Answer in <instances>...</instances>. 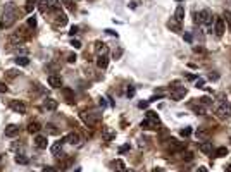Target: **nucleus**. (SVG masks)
Masks as SVG:
<instances>
[{"label":"nucleus","mask_w":231,"mask_h":172,"mask_svg":"<svg viewBox=\"0 0 231 172\" xmlns=\"http://www.w3.org/2000/svg\"><path fill=\"white\" fill-rule=\"evenodd\" d=\"M16 19H18V12H16V9H14V7L5 9L4 16H2V21H0V28H10V26L16 22Z\"/></svg>","instance_id":"obj_1"},{"label":"nucleus","mask_w":231,"mask_h":172,"mask_svg":"<svg viewBox=\"0 0 231 172\" xmlns=\"http://www.w3.org/2000/svg\"><path fill=\"white\" fill-rule=\"evenodd\" d=\"M212 14H210L209 9H204V10H200L198 14H195V22H200V24H205L207 28H209V31H212Z\"/></svg>","instance_id":"obj_2"},{"label":"nucleus","mask_w":231,"mask_h":172,"mask_svg":"<svg viewBox=\"0 0 231 172\" xmlns=\"http://www.w3.org/2000/svg\"><path fill=\"white\" fill-rule=\"evenodd\" d=\"M216 114H217L219 117H231V103L229 102L219 103V107L216 108Z\"/></svg>","instance_id":"obj_3"},{"label":"nucleus","mask_w":231,"mask_h":172,"mask_svg":"<svg viewBox=\"0 0 231 172\" xmlns=\"http://www.w3.org/2000/svg\"><path fill=\"white\" fill-rule=\"evenodd\" d=\"M81 119L85 120V124H88L90 127H93V126L97 124V120H98V115L93 114V112H83V114H81Z\"/></svg>","instance_id":"obj_4"},{"label":"nucleus","mask_w":231,"mask_h":172,"mask_svg":"<svg viewBox=\"0 0 231 172\" xmlns=\"http://www.w3.org/2000/svg\"><path fill=\"white\" fill-rule=\"evenodd\" d=\"M52 10H54V14H55V22H57V24H59V26H64L66 22H67V16H66L64 12H61V10H59V7H57V5H55V7L52 9Z\"/></svg>","instance_id":"obj_5"},{"label":"nucleus","mask_w":231,"mask_h":172,"mask_svg":"<svg viewBox=\"0 0 231 172\" xmlns=\"http://www.w3.org/2000/svg\"><path fill=\"white\" fill-rule=\"evenodd\" d=\"M214 33L217 36H222V33H224V19L222 17L214 19Z\"/></svg>","instance_id":"obj_6"},{"label":"nucleus","mask_w":231,"mask_h":172,"mask_svg":"<svg viewBox=\"0 0 231 172\" xmlns=\"http://www.w3.org/2000/svg\"><path fill=\"white\" fill-rule=\"evenodd\" d=\"M198 150L205 155H212L214 153V146H212V141H202L198 145Z\"/></svg>","instance_id":"obj_7"},{"label":"nucleus","mask_w":231,"mask_h":172,"mask_svg":"<svg viewBox=\"0 0 231 172\" xmlns=\"http://www.w3.org/2000/svg\"><path fill=\"white\" fill-rule=\"evenodd\" d=\"M10 108L14 112H18V114H26V105L22 102H19V100H12L10 102Z\"/></svg>","instance_id":"obj_8"},{"label":"nucleus","mask_w":231,"mask_h":172,"mask_svg":"<svg viewBox=\"0 0 231 172\" xmlns=\"http://www.w3.org/2000/svg\"><path fill=\"white\" fill-rule=\"evenodd\" d=\"M47 81H48V86H52V88H61V86H62L61 76H55V74H50Z\"/></svg>","instance_id":"obj_9"},{"label":"nucleus","mask_w":231,"mask_h":172,"mask_svg":"<svg viewBox=\"0 0 231 172\" xmlns=\"http://www.w3.org/2000/svg\"><path fill=\"white\" fill-rule=\"evenodd\" d=\"M18 134H19V126L9 124L7 127H5V136L7 138H14V136H18Z\"/></svg>","instance_id":"obj_10"},{"label":"nucleus","mask_w":231,"mask_h":172,"mask_svg":"<svg viewBox=\"0 0 231 172\" xmlns=\"http://www.w3.org/2000/svg\"><path fill=\"white\" fill-rule=\"evenodd\" d=\"M102 138L105 141H110V139L116 138V131H112L110 127H102Z\"/></svg>","instance_id":"obj_11"},{"label":"nucleus","mask_w":231,"mask_h":172,"mask_svg":"<svg viewBox=\"0 0 231 172\" xmlns=\"http://www.w3.org/2000/svg\"><path fill=\"white\" fill-rule=\"evenodd\" d=\"M185 95H186V88H185V86H181V88H178L176 91H173V93H171V98L178 102V100H181V98H183Z\"/></svg>","instance_id":"obj_12"},{"label":"nucleus","mask_w":231,"mask_h":172,"mask_svg":"<svg viewBox=\"0 0 231 172\" xmlns=\"http://www.w3.org/2000/svg\"><path fill=\"white\" fill-rule=\"evenodd\" d=\"M62 141H64V143H71V145H78V143H79V136L76 133H69L67 136L64 138V139H62Z\"/></svg>","instance_id":"obj_13"},{"label":"nucleus","mask_w":231,"mask_h":172,"mask_svg":"<svg viewBox=\"0 0 231 172\" xmlns=\"http://www.w3.org/2000/svg\"><path fill=\"white\" fill-rule=\"evenodd\" d=\"M95 50H97V53H98V55H107L109 48H107V45H105V43L97 41V43H95Z\"/></svg>","instance_id":"obj_14"},{"label":"nucleus","mask_w":231,"mask_h":172,"mask_svg":"<svg viewBox=\"0 0 231 172\" xmlns=\"http://www.w3.org/2000/svg\"><path fill=\"white\" fill-rule=\"evenodd\" d=\"M185 19V7L183 5H178V9H176V12H174V21L181 22Z\"/></svg>","instance_id":"obj_15"},{"label":"nucleus","mask_w":231,"mask_h":172,"mask_svg":"<svg viewBox=\"0 0 231 172\" xmlns=\"http://www.w3.org/2000/svg\"><path fill=\"white\" fill-rule=\"evenodd\" d=\"M35 145L38 146L40 150H45V148H47V138L45 136H36L35 138Z\"/></svg>","instance_id":"obj_16"},{"label":"nucleus","mask_w":231,"mask_h":172,"mask_svg":"<svg viewBox=\"0 0 231 172\" xmlns=\"http://www.w3.org/2000/svg\"><path fill=\"white\" fill-rule=\"evenodd\" d=\"M57 105H59V103H57V100H54V98H47L45 103H43V107L47 108V110H55Z\"/></svg>","instance_id":"obj_17"},{"label":"nucleus","mask_w":231,"mask_h":172,"mask_svg":"<svg viewBox=\"0 0 231 172\" xmlns=\"http://www.w3.org/2000/svg\"><path fill=\"white\" fill-rule=\"evenodd\" d=\"M62 145H64V141H55V143H54L52 148H50V150H52V153L59 157V155L62 153Z\"/></svg>","instance_id":"obj_18"},{"label":"nucleus","mask_w":231,"mask_h":172,"mask_svg":"<svg viewBox=\"0 0 231 172\" xmlns=\"http://www.w3.org/2000/svg\"><path fill=\"white\" fill-rule=\"evenodd\" d=\"M97 65L100 69H105L107 65H109V59H107V55H98V59H97Z\"/></svg>","instance_id":"obj_19"},{"label":"nucleus","mask_w":231,"mask_h":172,"mask_svg":"<svg viewBox=\"0 0 231 172\" xmlns=\"http://www.w3.org/2000/svg\"><path fill=\"white\" fill-rule=\"evenodd\" d=\"M16 64H18V65H22V67H26V65H30V59H28L26 55H18V59H16Z\"/></svg>","instance_id":"obj_20"},{"label":"nucleus","mask_w":231,"mask_h":172,"mask_svg":"<svg viewBox=\"0 0 231 172\" xmlns=\"http://www.w3.org/2000/svg\"><path fill=\"white\" fill-rule=\"evenodd\" d=\"M112 167H114V170H116V172H122V170H124V162H122V160H114V162H112Z\"/></svg>","instance_id":"obj_21"},{"label":"nucleus","mask_w":231,"mask_h":172,"mask_svg":"<svg viewBox=\"0 0 231 172\" xmlns=\"http://www.w3.org/2000/svg\"><path fill=\"white\" fill-rule=\"evenodd\" d=\"M40 131V124L38 122H30V124H28V133H38Z\"/></svg>","instance_id":"obj_22"},{"label":"nucleus","mask_w":231,"mask_h":172,"mask_svg":"<svg viewBox=\"0 0 231 172\" xmlns=\"http://www.w3.org/2000/svg\"><path fill=\"white\" fill-rule=\"evenodd\" d=\"M214 155H216V157H226L228 155V148L226 146H219L217 150H214Z\"/></svg>","instance_id":"obj_23"},{"label":"nucleus","mask_w":231,"mask_h":172,"mask_svg":"<svg viewBox=\"0 0 231 172\" xmlns=\"http://www.w3.org/2000/svg\"><path fill=\"white\" fill-rule=\"evenodd\" d=\"M193 112H195V114H198V115H204V114H205V107L202 105V103H198V105H193Z\"/></svg>","instance_id":"obj_24"},{"label":"nucleus","mask_w":231,"mask_h":172,"mask_svg":"<svg viewBox=\"0 0 231 172\" xmlns=\"http://www.w3.org/2000/svg\"><path fill=\"white\" fill-rule=\"evenodd\" d=\"M147 119H148V120H153V122H159V115H157L153 110H148V112H147Z\"/></svg>","instance_id":"obj_25"},{"label":"nucleus","mask_w":231,"mask_h":172,"mask_svg":"<svg viewBox=\"0 0 231 172\" xmlns=\"http://www.w3.org/2000/svg\"><path fill=\"white\" fill-rule=\"evenodd\" d=\"M222 19H224V22H226V24L231 28V12H229V10H226V12L222 14Z\"/></svg>","instance_id":"obj_26"},{"label":"nucleus","mask_w":231,"mask_h":172,"mask_svg":"<svg viewBox=\"0 0 231 172\" xmlns=\"http://www.w3.org/2000/svg\"><path fill=\"white\" fill-rule=\"evenodd\" d=\"M195 136L198 138V139H207V131H202V129H198L195 133Z\"/></svg>","instance_id":"obj_27"},{"label":"nucleus","mask_w":231,"mask_h":172,"mask_svg":"<svg viewBox=\"0 0 231 172\" xmlns=\"http://www.w3.org/2000/svg\"><path fill=\"white\" fill-rule=\"evenodd\" d=\"M179 134H181L183 138H188L190 134H192V127H183L181 131H179Z\"/></svg>","instance_id":"obj_28"},{"label":"nucleus","mask_w":231,"mask_h":172,"mask_svg":"<svg viewBox=\"0 0 231 172\" xmlns=\"http://www.w3.org/2000/svg\"><path fill=\"white\" fill-rule=\"evenodd\" d=\"M167 26H169L171 29L179 31V22H178V21H169V22H167Z\"/></svg>","instance_id":"obj_29"},{"label":"nucleus","mask_w":231,"mask_h":172,"mask_svg":"<svg viewBox=\"0 0 231 172\" xmlns=\"http://www.w3.org/2000/svg\"><path fill=\"white\" fill-rule=\"evenodd\" d=\"M35 9V0H28L26 2V12H31Z\"/></svg>","instance_id":"obj_30"},{"label":"nucleus","mask_w":231,"mask_h":172,"mask_svg":"<svg viewBox=\"0 0 231 172\" xmlns=\"http://www.w3.org/2000/svg\"><path fill=\"white\" fill-rule=\"evenodd\" d=\"M210 102H212V100H210L209 96H202V98H198V103H202V105H209Z\"/></svg>","instance_id":"obj_31"},{"label":"nucleus","mask_w":231,"mask_h":172,"mask_svg":"<svg viewBox=\"0 0 231 172\" xmlns=\"http://www.w3.org/2000/svg\"><path fill=\"white\" fill-rule=\"evenodd\" d=\"M16 162L18 163H28V158L22 157V155H16Z\"/></svg>","instance_id":"obj_32"},{"label":"nucleus","mask_w":231,"mask_h":172,"mask_svg":"<svg viewBox=\"0 0 231 172\" xmlns=\"http://www.w3.org/2000/svg\"><path fill=\"white\" fill-rule=\"evenodd\" d=\"M126 96L128 98H133V96H135V88H133V86H129L126 90Z\"/></svg>","instance_id":"obj_33"},{"label":"nucleus","mask_w":231,"mask_h":172,"mask_svg":"<svg viewBox=\"0 0 231 172\" xmlns=\"http://www.w3.org/2000/svg\"><path fill=\"white\" fill-rule=\"evenodd\" d=\"M28 26H30V28H35L36 26V17L35 16H31L30 19H28Z\"/></svg>","instance_id":"obj_34"},{"label":"nucleus","mask_w":231,"mask_h":172,"mask_svg":"<svg viewBox=\"0 0 231 172\" xmlns=\"http://www.w3.org/2000/svg\"><path fill=\"white\" fill-rule=\"evenodd\" d=\"M76 59H78V57H76V53H69V55H67V62H69V64L76 62Z\"/></svg>","instance_id":"obj_35"},{"label":"nucleus","mask_w":231,"mask_h":172,"mask_svg":"<svg viewBox=\"0 0 231 172\" xmlns=\"http://www.w3.org/2000/svg\"><path fill=\"white\" fill-rule=\"evenodd\" d=\"M204 84H205V81H204V79H197V83H195V86H197V88H204Z\"/></svg>","instance_id":"obj_36"},{"label":"nucleus","mask_w":231,"mask_h":172,"mask_svg":"<svg viewBox=\"0 0 231 172\" xmlns=\"http://www.w3.org/2000/svg\"><path fill=\"white\" fill-rule=\"evenodd\" d=\"M148 103H150L148 100H145V102H140V103H138V107H140V108H147V107H148Z\"/></svg>","instance_id":"obj_37"},{"label":"nucleus","mask_w":231,"mask_h":172,"mask_svg":"<svg viewBox=\"0 0 231 172\" xmlns=\"http://www.w3.org/2000/svg\"><path fill=\"white\" fill-rule=\"evenodd\" d=\"M71 45H73L74 48H81V43H79L78 40H73V41H71Z\"/></svg>","instance_id":"obj_38"},{"label":"nucleus","mask_w":231,"mask_h":172,"mask_svg":"<svg viewBox=\"0 0 231 172\" xmlns=\"http://www.w3.org/2000/svg\"><path fill=\"white\" fill-rule=\"evenodd\" d=\"M129 150V145H122L121 148H119V153H124V151Z\"/></svg>","instance_id":"obj_39"},{"label":"nucleus","mask_w":231,"mask_h":172,"mask_svg":"<svg viewBox=\"0 0 231 172\" xmlns=\"http://www.w3.org/2000/svg\"><path fill=\"white\" fill-rule=\"evenodd\" d=\"M98 105H100L102 108H105V107H107V102H105V98H100V100H98Z\"/></svg>","instance_id":"obj_40"},{"label":"nucleus","mask_w":231,"mask_h":172,"mask_svg":"<svg viewBox=\"0 0 231 172\" xmlns=\"http://www.w3.org/2000/svg\"><path fill=\"white\" fill-rule=\"evenodd\" d=\"M76 33H78V26H73V28H71V31H69V34H71V36H74Z\"/></svg>","instance_id":"obj_41"},{"label":"nucleus","mask_w":231,"mask_h":172,"mask_svg":"<svg viewBox=\"0 0 231 172\" xmlns=\"http://www.w3.org/2000/svg\"><path fill=\"white\" fill-rule=\"evenodd\" d=\"M5 91H7V86L4 83H0V93H5Z\"/></svg>","instance_id":"obj_42"},{"label":"nucleus","mask_w":231,"mask_h":172,"mask_svg":"<svg viewBox=\"0 0 231 172\" xmlns=\"http://www.w3.org/2000/svg\"><path fill=\"white\" fill-rule=\"evenodd\" d=\"M105 33H109V34H112V36H116V38H117V33H116V31H112V29H105Z\"/></svg>","instance_id":"obj_43"},{"label":"nucleus","mask_w":231,"mask_h":172,"mask_svg":"<svg viewBox=\"0 0 231 172\" xmlns=\"http://www.w3.org/2000/svg\"><path fill=\"white\" fill-rule=\"evenodd\" d=\"M43 172H57V170H55L54 167H45V169H43Z\"/></svg>","instance_id":"obj_44"},{"label":"nucleus","mask_w":231,"mask_h":172,"mask_svg":"<svg viewBox=\"0 0 231 172\" xmlns=\"http://www.w3.org/2000/svg\"><path fill=\"white\" fill-rule=\"evenodd\" d=\"M186 79H190V81H195V79H197V76H193V74H188V76H186Z\"/></svg>","instance_id":"obj_45"},{"label":"nucleus","mask_w":231,"mask_h":172,"mask_svg":"<svg viewBox=\"0 0 231 172\" xmlns=\"http://www.w3.org/2000/svg\"><path fill=\"white\" fill-rule=\"evenodd\" d=\"M185 40H186V41H192V34L186 33V34H185Z\"/></svg>","instance_id":"obj_46"},{"label":"nucleus","mask_w":231,"mask_h":172,"mask_svg":"<svg viewBox=\"0 0 231 172\" xmlns=\"http://www.w3.org/2000/svg\"><path fill=\"white\" fill-rule=\"evenodd\" d=\"M195 172H209V170H207V169H205V167H198V169H197Z\"/></svg>","instance_id":"obj_47"},{"label":"nucleus","mask_w":231,"mask_h":172,"mask_svg":"<svg viewBox=\"0 0 231 172\" xmlns=\"http://www.w3.org/2000/svg\"><path fill=\"white\" fill-rule=\"evenodd\" d=\"M61 2H62V4H66V5H69V4H71V0H61Z\"/></svg>","instance_id":"obj_48"},{"label":"nucleus","mask_w":231,"mask_h":172,"mask_svg":"<svg viewBox=\"0 0 231 172\" xmlns=\"http://www.w3.org/2000/svg\"><path fill=\"white\" fill-rule=\"evenodd\" d=\"M228 172H231V163H229V165H228Z\"/></svg>","instance_id":"obj_49"},{"label":"nucleus","mask_w":231,"mask_h":172,"mask_svg":"<svg viewBox=\"0 0 231 172\" xmlns=\"http://www.w3.org/2000/svg\"><path fill=\"white\" fill-rule=\"evenodd\" d=\"M124 172H133V170H131V169H128V170H124Z\"/></svg>","instance_id":"obj_50"}]
</instances>
